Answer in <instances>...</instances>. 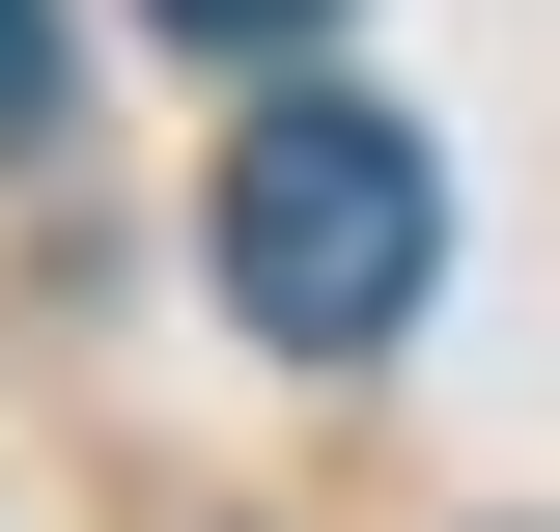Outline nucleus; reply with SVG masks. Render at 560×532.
<instances>
[{
  "instance_id": "f257e3e1",
  "label": "nucleus",
  "mask_w": 560,
  "mask_h": 532,
  "mask_svg": "<svg viewBox=\"0 0 560 532\" xmlns=\"http://www.w3.org/2000/svg\"><path fill=\"white\" fill-rule=\"evenodd\" d=\"M197 253H224V309L280 336V365H364V336L448 280V169H420L364 84H280L253 140H224V197H197Z\"/></svg>"
},
{
  "instance_id": "f03ea898",
  "label": "nucleus",
  "mask_w": 560,
  "mask_h": 532,
  "mask_svg": "<svg viewBox=\"0 0 560 532\" xmlns=\"http://www.w3.org/2000/svg\"><path fill=\"white\" fill-rule=\"evenodd\" d=\"M140 28H197V57H308L337 0H140Z\"/></svg>"
},
{
  "instance_id": "7ed1b4c3",
  "label": "nucleus",
  "mask_w": 560,
  "mask_h": 532,
  "mask_svg": "<svg viewBox=\"0 0 560 532\" xmlns=\"http://www.w3.org/2000/svg\"><path fill=\"white\" fill-rule=\"evenodd\" d=\"M28 113H57V0H0V140H28Z\"/></svg>"
}]
</instances>
